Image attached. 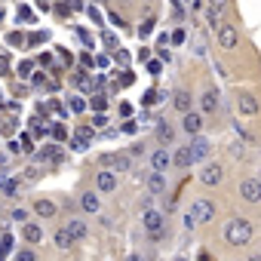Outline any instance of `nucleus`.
Here are the masks:
<instances>
[{
  "label": "nucleus",
  "mask_w": 261,
  "mask_h": 261,
  "mask_svg": "<svg viewBox=\"0 0 261 261\" xmlns=\"http://www.w3.org/2000/svg\"><path fill=\"white\" fill-rule=\"evenodd\" d=\"M252 221L249 218H230L227 221V227H224V240L230 243V246H246L249 240H252Z\"/></svg>",
  "instance_id": "obj_1"
},
{
  "label": "nucleus",
  "mask_w": 261,
  "mask_h": 261,
  "mask_svg": "<svg viewBox=\"0 0 261 261\" xmlns=\"http://www.w3.org/2000/svg\"><path fill=\"white\" fill-rule=\"evenodd\" d=\"M142 224H145V230H148L154 240H160V233H163V212L145 209V212H142Z\"/></svg>",
  "instance_id": "obj_2"
},
{
  "label": "nucleus",
  "mask_w": 261,
  "mask_h": 261,
  "mask_svg": "<svg viewBox=\"0 0 261 261\" xmlns=\"http://www.w3.org/2000/svg\"><path fill=\"white\" fill-rule=\"evenodd\" d=\"M191 212L197 215V221H200V224H206V221H215V203H212V200H206V197L194 200V203H191Z\"/></svg>",
  "instance_id": "obj_3"
},
{
  "label": "nucleus",
  "mask_w": 261,
  "mask_h": 261,
  "mask_svg": "<svg viewBox=\"0 0 261 261\" xmlns=\"http://www.w3.org/2000/svg\"><path fill=\"white\" fill-rule=\"evenodd\" d=\"M237 111L246 114V117H255L261 111V101L252 95V92H237Z\"/></svg>",
  "instance_id": "obj_4"
},
{
  "label": "nucleus",
  "mask_w": 261,
  "mask_h": 261,
  "mask_svg": "<svg viewBox=\"0 0 261 261\" xmlns=\"http://www.w3.org/2000/svg\"><path fill=\"white\" fill-rule=\"evenodd\" d=\"M237 43H240V31L233 25H224L221 22V28H218V46L221 49H237Z\"/></svg>",
  "instance_id": "obj_5"
},
{
  "label": "nucleus",
  "mask_w": 261,
  "mask_h": 261,
  "mask_svg": "<svg viewBox=\"0 0 261 261\" xmlns=\"http://www.w3.org/2000/svg\"><path fill=\"white\" fill-rule=\"evenodd\" d=\"M221 178H224V169H221L218 163H206V166H203V172H200V181H203L206 188L221 185Z\"/></svg>",
  "instance_id": "obj_6"
},
{
  "label": "nucleus",
  "mask_w": 261,
  "mask_h": 261,
  "mask_svg": "<svg viewBox=\"0 0 261 261\" xmlns=\"http://www.w3.org/2000/svg\"><path fill=\"white\" fill-rule=\"evenodd\" d=\"M240 197H243L246 203H258V200H261V181H258V178H246V181L240 185Z\"/></svg>",
  "instance_id": "obj_7"
},
{
  "label": "nucleus",
  "mask_w": 261,
  "mask_h": 261,
  "mask_svg": "<svg viewBox=\"0 0 261 261\" xmlns=\"http://www.w3.org/2000/svg\"><path fill=\"white\" fill-rule=\"evenodd\" d=\"M181 129H185L188 136H200V129H203V117H200L197 111L181 114Z\"/></svg>",
  "instance_id": "obj_8"
},
{
  "label": "nucleus",
  "mask_w": 261,
  "mask_h": 261,
  "mask_svg": "<svg viewBox=\"0 0 261 261\" xmlns=\"http://www.w3.org/2000/svg\"><path fill=\"white\" fill-rule=\"evenodd\" d=\"M218 98H221L218 89H206V92L200 95V111H203V114H215V111H218Z\"/></svg>",
  "instance_id": "obj_9"
},
{
  "label": "nucleus",
  "mask_w": 261,
  "mask_h": 261,
  "mask_svg": "<svg viewBox=\"0 0 261 261\" xmlns=\"http://www.w3.org/2000/svg\"><path fill=\"white\" fill-rule=\"evenodd\" d=\"M191 105H194V95H191L188 89H178V92L172 95V108H175L178 114H188V111H191Z\"/></svg>",
  "instance_id": "obj_10"
},
{
  "label": "nucleus",
  "mask_w": 261,
  "mask_h": 261,
  "mask_svg": "<svg viewBox=\"0 0 261 261\" xmlns=\"http://www.w3.org/2000/svg\"><path fill=\"white\" fill-rule=\"evenodd\" d=\"M151 166H154V172H166V169L172 166V157H169V151H166V148L154 151V154H151Z\"/></svg>",
  "instance_id": "obj_11"
},
{
  "label": "nucleus",
  "mask_w": 261,
  "mask_h": 261,
  "mask_svg": "<svg viewBox=\"0 0 261 261\" xmlns=\"http://www.w3.org/2000/svg\"><path fill=\"white\" fill-rule=\"evenodd\" d=\"M157 142H160V145H172V142H175V126H172V123H166V120L157 123Z\"/></svg>",
  "instance_id": "obj_12"
},
{
  "label": "nucleus",
  "mask_w": 261,
  "mask_h": 261,
  "mask_svg": "<svg viewBox=\"0 0 261 261\" xmlns=\"http://www.w3.org/2000/svg\"><path fill=\"white\" fill-rule=\"evenodd\" d=\"M95 185H98L101 194H111V191H117V175L114 172H98L95 175Z\"/></svg>",
  "instance_id": "obj_13"
},
{
  "label": "nucleus",
  "mask_w": 261,
  "mask_h": 261,
  "mask_svg": "<svg viewBox=\"0 0 261 261\" xmlns=\"http://www.w3.org/2000/svg\"><path fill=\"white\" fill-rule=\"evenodd\" d=\"M172 163H175L178 169H188L191 163H197V157H194V151H191V148H178V151H175V157H172Z\"/></svg>",
  "instance_id": "obj_14"
},
{
  "label": "nucleus",
  "mask_w": 261,
  "mask_h": 261,
  "mask_svg": "<svg viewBox=\"0 0 261 261\" xmlns=\"http://www.w3.org/2000/svg\"><path fill=\"white\" fill-rule=\"evenodd\" d=\"M34 215H37V218H53V215H56V203L46 200V197H40V200L34 203Z\"/></svg>",
  "instance_id": "obj_15"
},
{
  "label": "nucleus",
  "mask_w": 261,
  "mask_h": 261,
  "mask_svg": "<svg viewBox=\"0 0 261 261\" xmlns=\"http://www.w3.org/2000/svg\"><path fill=\"white\" fill-rule=\"evenodd\" d=\"M148 191L151 194H163L166 191V172H151L148 175Z\"/></svg>",
  "instance_id": "obj_16"
},
{
  "label": "nucleus",
  "mask_w": 261,
  "mask_h": 261,
  "mask_svg": "<svg viewBox=\"0 0 261 261\" xmlns=\"http://www.w3.org/2000/svg\"><path fill=\"white\" fill-rule=\"evenodd\" d=\"M22 237H25L28 243H40V240H43V227H40V224H34V221H25Z\"/></svg>",
  "instance_id": "obj_17"
},
{
  "label": "nucleus",
  "mask_w": 261,
  "mask_h": 261,
  "mask_svg": "<svg viewBox=\"0 0 261 261\" xmlns=\"http://www.w3.org/2000/svg\"><path fill=\"white\" fill-rule=\"evenodd\" d=\"M53 240H56V246H59V249H71V246L77 243V237H74V233H71L68 227H62V230H56V237H53Z\"/></svg>",
  "instance_id": "obj_18"
},
{
  "label": "nucleus",
  "mask_w": 261,
  "mask_h": 261,
  "mask_svg": "<svg viewBox=\"0 0 261 261\" xmlns=\"http://www.w3.org/2000/svg\"><path fill=\"white\" fill-rule=\"evenodd\" d=\"M209 148H212V145H209L206 139H200V136H194V142H191V151H194V157H197V160H203V157H209Z\"/></svg>",
  "instance_id": "obj_19"
},
{
  "label": "nucleus",
  "mask_w": 261,
  "mask_h": 261,
  "mask_svg": "<svg viewBox=\"0 0 261 261\" xmlns=\"http://www.w3.org/2000/svg\"><path fill=\"white\" fill-rule=\"evenodd\" d=\"M74 83H77L83 92H92V89H95V80H92L86 71H77V74H74Z\"/></svg>",
  "instance_id": "obj_20"
},
{
  "label": "nucleus",
  "mask_w": 261,
  "mask_h": 261,
  "mask_svg": "<svg viewBox=\"0 0 261 261\" xmlns=\"http://www.w3.org/2000/svg\"><path fill=\"white\" fill-rule=\"evenodd\" d=\"M80 206H83V212H98L101 203H98V197H95L92 191H86V194L80 197Z\"/></svg>",
  "instance_id": "obj_21"
},
{
  "label": "nucleus",
  "mask_w": 261,
  "mask_h": 261,
  "mask_svg": "<svg viewBox=\"0 0 261 261\" xmlns=\"http://www.w3.org/2000/svg\"><path fill=\"white\" fill-rule=\"evenodd\" d=\"M68 230H71V233H74L77 240H83V237L89 233V227H86V221H77V218H71V221H68Z\"/></svg>",
  "instance_id": "obj_22"
},
{
  "label": "nucleus",
  "mask_w": 261,
  "mask_h": 261,
  "mask_svg": "<svg viewBox=\"0 0 261 261\" xmlns=\"http://www.w3.org/2000/svg\"><path fill=\"white\" fill-rule=\"evenodd\" d=\"M89 105H92V111L101 114V111L108 108V95H105V92H92V101H89Z\"/></svg>",
  "instance_id": "obj_23"
},
{
  "label": "nucleus",
  "mask_w": 261,
  "mask_h": 261,
  "mask_svg": "<svg viewBox=\"0 0 261 261\" xmlns=\"http://www.w3.org/2000/svg\"><path fill=\"white\" fill-rule=\"evenodd\" d=\"M68 105H71V111H74V114H83V111H86V101H83L80 95H74V98H71Z\"/></svg>",
  "instance_id": "obj_24"
},
{
  "label": "nucleus",
  "mask_w": 261,
  "mask_h": 261,
  "mask_svg": "<svg viewBox=\"0 0 261 261\" xmlns=\"http://www.w3.org/2000/svg\"><path fill=\"white\" fill-rule=\"evenodd\" d=\"M77 136H83V139H92V136H95V126H86V123H80V126H77Z\"/></svg>",
  "instance_id": "obj_25"
},
{
  "label": "nucleus",
  "mask_w": 261,
  "mask_h": 261,
  "mask_svg": "<svg viewBox=\"0 0 261 261\" xmlns=\"http://www.w3.org/2000/svg\"><path fill=\"white\" fill-rule=\"evenodd\" d=\"M71 148H74V151H86V148H89V139L77 136V139H71Z\"/></svg>",
  "instance_id": "obj_26"
},
{
  "label": "nucleus",
  "mask_w": 261,
  "mask_h": 261,
  "mask_svg": "<svg viewBox=\"0 0 261 261\" xmlns=\"http://www.w3.org/2000/svg\"><path fill=\"white\" fill-rule=\"evenodd\" d=\"M13 261H37V255L31 252V249H22V252H16V258Z\"/></svg>",
  "instance_id": "obj_27"
},
{
  "label": "nucleus",
  "mask_w": 261,
  "mask_h": 261,
  "mask_svg": "<svg viewBox=\"0 0 261 261\" xmlns=\"http://www.w3.org/2000/svg\"><path fill=\"white\" fill-rule=\"evenodd\" d=\"M154 101H160V92H157V89H148L145 98H142V105H154Z\"/></svg>",
  "instance_id": "obj_28"
},
{
  "label": "nucleus",
  "mask_w": 261,
  "mask_h": 261,
  "mask_svg": "<svg viewBox=\"0 0 261 261\" xmlns=\"http://www.w3.org/2000/svg\"><path fill=\"white\" fill-rule=\"evenodd\" d=\"M114 169H120V172H129V157L117 154V163H114Z\"/></svg>",
  "instance_id": "obj_29"
},
{
  "label": "nucleus",
  "mask_w": 261,
  "mask_h": 261,
  "mask_svg": "<svg viewBox=\"0 0 261 261\" xmlns=\"http://www.w3.org/2000/svg\"><path fill=\"white\" fill-rule=\"evenodd\" d=\"M10 246H13V237H10V233H4V237H0V255H7V252H10Z\"/></svg>",
  "instance_id": "obj_30"
},
{
  "label": "nucleus",
  "mask_w": 261,
  "mask_h": 261,
  "mask_svg": "<svg viewBox=\"0 0 261 261\" xmlns=\"http://www.w3.org/2000/svg\"><path fill=\"white\" fill-rule=\"evenodd\" d=\"M65 4L71 7V13H83V10H89V7L83 4V0H65Z\"/></svg>",
  "instance_id": "obj_31"
},
{
  "label": "nucleus",
  "mask_w": 261,
  "mask_h": 261,
  "mask_svg": "<svg viewBox=\"0 0 261 261\" xmlns=\"http://www.w3.org/2000/svg\"><path fill=\"white\" fill-rule=\"evenodd\" d=\"M209 10H215V13H221V16H224V10H227V0H209Z\"/></svg>",
  "instance_id": "obj_32"
},
{
  "label": "nucleus",
  "mask_w": 261,
  "mask_h": 261,
  "mask_svg": "<svg viewBox=\"0 0 261 261\" xmlns=\"http://www.w3.org/2000/svg\"><path fill=\"white\" fill-rule=\"evenodd\" d=\"M53 136H56L59 142H65V139H68V129H65L62 123H56V126H53Z\"/></svg>",
  "instance_id": "obj_33"
},
{
  "label": "nucleus",
  "mask_w": 261,
  "mask_h": 261,
  "mask_svg": "<svg viewBox=\"0 0 261 261\" xmlns=\"http://www.w3.org/2000/svg\"><path fill=\"white\" fill-rule=\"evenodd\" d=\"M120 129H123L126 136H136V133H139V126H136V120H126V123H123Z\"/></svg>",
  "instance_id": "obj_34"
},
{
  "label": "nucleus",
  "mask_w": 261,
  "mask_h": 261,
  "mask_svg": "<svg viewBox=\"0 0 261 261\" xmlns=\"http://www.w3.org/2000/svg\"><path fill=\"white\" fill-rule=\"evenodd\" d=\"M151 31H154V19H145V22H142V28H139V34H142V37H148Z\"/></svg>",
  "instance_id": "obj_35"
},
{
  "label": "nucleus",
  "mask_w": 261,
  "mask_h": 261,
  "mask_svg": "<svg viewBox=\"0 0 261 261\" xmlns=\"http://www.w3.org/2000/svg\"><path fill=\"white\" fill-rule=\"evenodd\" d=\"M43 40H46V31H34V34L28 37V43H31V46H37V43H43Z\"/></svg>",
  "instance_id": "obj_36"
},
{
  "label": "nucleus",
  "mask_w": 261,
  "mask_h": 261,
  "mask_svg": "<svg viewBox=\"0 0 261 261\" xmlns=\"http://www.w3.org/2000/svg\"><path fill=\"white\" fill-rule=\"evenodd\" d=\"M7 40H10V46H22V43H25V37H22V31H13V34H10Z\"/></svg>",
  "instance_id": "obj_37"
},
{
  "label": "nucleus",
  "mask_w": 261,
  "mask_h": 261,
  "mask_svg": "<svg viewBox=\"0 0 261 261\" xmlns=\"http://www.w3.org/2000/svg\"><path fill=\"white\" fill-rule=\"evenodd\" d=\"M37 178H40V169L37 166H28L25 169V181H37Z\"/></svg>",
  "instance_id": "obj_38"
},
{
  "label": "nucleus",
  "mask_w": 261,
  "mask_h": 261,
  "mask_svg": "<svg viewBox=\"0 0 261 261\" xmlns=\"http://www.w3.org/2000/svg\"><path fill=\"white\" fill-rule=\"evenodd\" d=\"M31 71H34L31 62H22V65H19V77H31Z\"/></svg>",
  "instance_id": "obj_39"
},
{
  "label": "nucleus",
  "mask_w": 261,
  "mask_h": 261,
  "mask_svg": "<svg viewBox=\"0 0 261 261\" xmlns=\"http://www.w3.org/2000/svg\"><path fill=\"white\" fill-rule=\"evenodd\" d=\"M0 74H10V56L0 53Z\"/></svg>",
  "instance_id": "obj_40"
},
{
  "label": "nucleus",
  "mask_w": 261,
  "mask_h": 261,
  "mask_svg": "<svg viewBox=\"0 0 261 261\" xmlns=\"http://www.w3.org/2000/svg\"><path fill=\"white\" fill-rule=\"evenodd\" d=\"M160 71H163V62H148V74H154V77H157Z\"/></svg>",
  "instance_id": "obj_41"
},
{
  "label": "nucleus",
  "mask_w": 261,
  "mask_h": 261,
  "mask_svg": "<svg viewBox=\"0 0 261 261\" xmlns=\"http://www.w3.org/2000/svg\"><path fill=\"white\" fill-rule=\"evenodd\" d=\"M16 191H19V181H7V185H4V194H7V197H13Z\"/></svg>",
  "instance_id": "obj_42"
},
{
  "label": "nucleus",
  "mask_w": 261,
  "mask_h": 261,
  "mask_svg": "<svg viewBox=\"0 0 261 261\" xmlns=\"http://www.w3.org/2000/svg\"><path fill=\"white\" fill-rule=\"evenodd\" d=\"M86 13H89V19H92V22H95V25H101V13H98V10H95V7H89V10H86Z\"/></svg>",
  "instance_id": "obj_43"
},
{
  "label": "nucleus",
  "mask_w": 261,
  "mask_h": 261,
  "mask_svg": "<svg viewBox=\"0 0 261 261\" xmlns=\"http://www.w3.org/2000/svg\"><path fill=\"white\" fill-rule=\"evenodd\" d=\"M80 62H83L86 68H92V65H95V56H92V53H83V56H80Z\"/></svg>",
  "instance_id": "obj_44"
},
{
  "label": "nucleus",
  "mask_w": 261,
  "mask_h": 261,
  "mask_svg": "<svg viewBox=\"0 0 261 261\" xmlns=\"http://www.w3.org/2000/svg\"><path fill=\"white\" fill-rule=\"evenodd\" d=\"M114 59H117V62H120V65H129V56H126V53H123V49H120V46H117V53H114Z\"/></svg>",
  "instance_id": "obj_45"
},
{
  "label": "nucleus",
  "mask_w": 261,
  "mask_h": 261,
  "mask_svg": "<svg viewBox=\"0 0 261 261\" xmlns=\"http://www.w3.org/2000/svg\"><path fill=\"white\" fill-rule=\"evenodd\" d=\"M117 163V154H101V166H114Z\"/></svg>",
  "instance_id": "obj_46"
},
{
  "label": "nucleus",
  "mask_w": 261,
  "mask_h": 261,
  "mask_svg": "<svg viewBox=\"0 0 261 261\" xmlns=\"http://www.w3.org/2000/svg\"><path fill=\"white\" fill-rule=\"evenodd\" d=\"M13 221H28V212L25 209H13Z\"/></svg>",
  "instance_id": "obj_47"
},
{
  "label": "nucleus",
  "mask_w": 261,
  "mask_h": 261,
  "mask_svg": "<svg viewBox=\"0 0 261 261\" xmlns=\"http://www.w3.org/2000/svg\"><path fill=\"white\" fill-rule=\"evenodd\" d=\"M37 10H40V13H49V10H53V0H37Z\"/></svg>",
  "instance_id": "obj_48"
},
{
  "label": "nucleus",
  "mask_w": 261,
  "mask_h": 261,
  "mask_svg": "<svg viewBox=\"0 0 261 261\" xmlns=\"http://www.w3.org/2000/svg\"><path fill=\"white\" fill-rule=\"evenodd\" d=\"M56 13H59V16H71V7H68V4H56Z\"/></svg>",
  "instance_id": "obj_49"
},
{
  "label": "nucleus",
  "mask_w": 261,
  "mask_h": 261,
  "mask_svg": "<svg viewBox=\"0 0 261 261\" xmlns=\"http://www.w3.org/2000/svg\"><path fill=\"white\" fill-rule=\"evenodd\" d=\"M139 62H151V49H148V46L139 49Z\"/></svg>",
  "instance_id": "obj_50"
},
{
  "label": "nucleus",
  "mask_w": 261,
  "mask_h": 261,
  "mask_svg": "<svg viewBox=\"0 0 261 261\" xmlns=\"http://www.w3.org/2000/svg\"><path fill=\"white\" fill-rule=\"evenodd\" d=\"M105 123H108V117H105V114H95V117H92V126H95V129H98V126H105Z\"/></svg>",
  "instance_id": "obj_51"
},
{
  "label": "nucleus",
  "mask_w": 261,
  "mask_h": 261,
  "mask_svg": "<svg viewBox=\"0 0 261 261\" xmlns=\"http://www.w3.org/2000/svg\"><path fill=\"white\" fill-rule=\"evenodd\" d=\"M133 80H136L133 74H129V71H123V77H120V86H129V83H133Z\"/></svg>",
  "instance_id": "obj_52"
},
{
  "label": "nucleus",
  "mask_w": 261,
  "mask_h": 261,
  "mask_svg": "<svg viewBox=\"0 0 261 261\" xmlns=\"http://www.w3.org/2000/svg\"><path fill=\"white\" fill-rule=\"evenodd\" d=\"M172 43H175V46H178V43H185V31H181V28L172 34Z\"/></svg>",
  "instance_id": "obj_53"
},
{
  "label": "nucleus",
  "mask_w": 261,
  "mask_h": 261,
  "mask_svg": "<svg viewBox=\"0 0 261 261\" xmlns=\"http://www.w3.org/2000/svg\"><path fill=\"white\" fill-rule=\"evenodd\" d=\"M101 40H105V43H108V46H117V37H114V34H111V31H105V37H101Z\"/></svg>",
  "instance_id": "obj_54"
},
{
  "label": "nucleus",
  "mask_w": 261,
  "mask_h": 261,
  "mask_svg": "<svg viewBox=\"0 0 261 261\" xmlns=\"http://www.w3.org/2000/svg\"><path fill=\"white\" fill-rule=\"evenodd\" d=\"M37 62L46 68V65H53V56H49V53H43V56H37Z\"/></svg>",
  "instance_id": "obj_55"
},
{
  "label": "nucleus",
  "mask_w": 261,
  "mask_h": 261,
  "mask_svg": "<svg viewBox=\"0 0 261 261\" xmlns=\"http://www.w3.org/2000/svg\"><path fill=\"white\" fill-rule=\"evenodd\" d=\"M19 19H25V22H28V19H31V10H28V7H19Z\"/></svg>",
  "instance_id": "obj_56"
},
{
  "label": "nucleus",
  "mask_w": 261,
  "mask_h": 261,
  "mask_svg": "<svg viewBox=\"0 0 261 261\" xmlns=\"http://www.w3.org/2000/svg\"><path fill=\"white\" fill-rule=\"evenodd\" d=\"M111 22H114V25H117V28H123V25H126V22H123V19H120V16H117V13H111Z\"/></svg>",
  "instance_id": "obj_57"
},
{
  "label": "nucleus",
  "mask_w": 261,
  "mask_h": 261,
  "mask_svg": "<svg viewBox=\"0 0 261 261\" xmlns=\"http://www.w3.org/2000/svg\"><path fill=\"white\" fill-rule=\"evenodd\" d=\"M95 65L98 68H108V56H95Z\"/></svg>",
  "instance_id": "obj_58"
},
{
  "label": "nucleus",
  "mask_w": 261,
  "mask_h": 261,
  "mask_svg": "<svg viewBox=\"0 0 261 261\" xmlns=\"http://www.w3.org/2000/svg\"><path fill=\"white\" fill-rule=\"evenodd\" d=\"M129 261H145V258H139V255H129Z\"/></svg>",
  "instance_id": "obj_59"
},
{
  "label": "nucleus",
  "mask_w": 261,
  "mask_h": 261,
  "mask_svg": "<svg viewBox=\"0 0 261 261\" xmlns=\"http://www.w3.org/2000/svg\"><path fill=\"white\" fill-rule=\"evenodd\" d=\"M95 4H108V0H95Z\"/></svg>",
  "instance_id": "obj_60"
},
{
  "label": "nucleus",
  "mask_w": 261,
  "mask_h": 261,
  "mask_svg": "<svg viewBox=\"0 0 261 261\" xmlns=\"http://www.w3.org/2000/svg\"><path fill=\"white\" fill-rule=\"evenodd\" d=\"M0 181H4V172H0Z\"/></svg>",
  "instance_id": "obj_61"
},
{
  "label": "nucleus",
  "mask_w": 261,
  "mask_h": 261,
  "mask_svg": "<svg viewBox=\"0 0 261 261\" xmlns=\"http://www.w3.org/2000/svg\"><path fill=\"white\" fill-rule=\"evenodd\" d=\"M178 261H185V258H178Z\"/></svg>",
  "instance_id": "obj_62"
}]
</instances>
